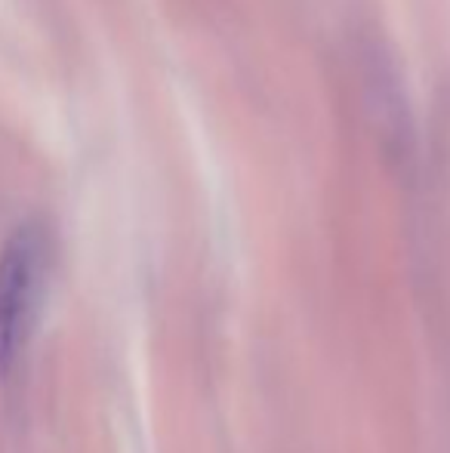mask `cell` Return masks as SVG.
Segmentation results:
<instances>
[{
  "mask_svg": "<svg viewBox=\"0 0 450 453\" xmlns=\"http://www.w3.org/2000/svg\"><path fill=\"white\" fill-rule=\"evenodd\" d=\"M50 265L41 222H22L0 250V380H12L28 352Z\"/></svg>",
  "mask_w": 450,
  "mask_h": 453,
  "instance_id": "cell-1",
  "label": "cell"
}]
</instances>
